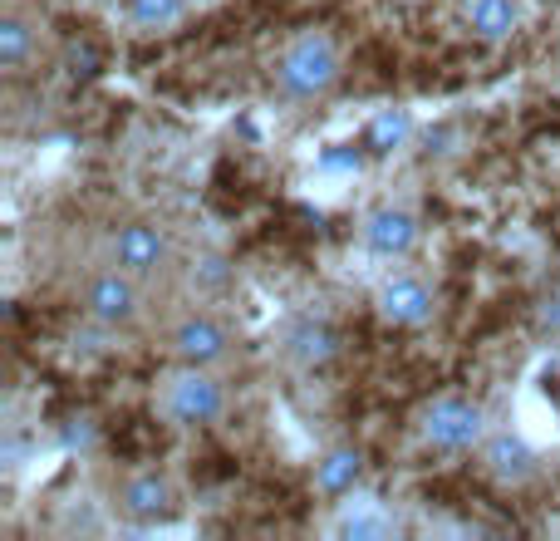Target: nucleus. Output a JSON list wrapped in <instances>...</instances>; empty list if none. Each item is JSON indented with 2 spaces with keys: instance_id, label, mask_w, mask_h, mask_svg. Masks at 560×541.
<instances>
[{
  "instance_id": "nucleus-1",
  "label": "nucleus",
  "mask_w": 560,
  "mask_h": 541,
  "mask_svg": "<svg viewBox=\"0 0 560 541\" xmlns=\"http://www.w3.org/2000/svg\"><path fill=\"white\" fill-rule=\"evenodd\" d=\"M276 84L285 99H320L339 84V45L325 30L295 35L276 60Z\"/></svg>"
},
{
  "instance_id": "nucleus-2",
  "label": "nucleus",
  "mask_w": 560,
  "mask_h": 541,
  "mask_svg": "<svg viewBox=\"0 0 560 541\" xmlns=\"http://www.w3.org/2000/svg\"><path fill=\"white\" fill-rule=\"evenodd\" d=\"M158 404H163V414H168L172 423L197 428V423H212L226 414V389L207 364H182L177 374L163 379Z\"/></svg>"
},
{
  "instance_id": "nucleus-3",
  "label": "nucleus",
  "mask_w": 560,
  "mask_h": 541,
  "mask_svg": "<svg viewBox=\"0 0 560 541\" xmlns=\"http://www.w3.org/2000/svg\"><path fill=\"white\" fill-rule=\"evenodd\" d=\"M423 438L443 453H472L487 438V414L467 399H438L423 414Z\"/></svg>"
},
{
  "instance_id": "nucleus-4",
  "label": "nucleus",
  "mask_w": 560,
  "mask_h": 541,
  "mask_svg": "<svg viewBox=\"0 0 560 541\" xmlns=\"http://www.w3.org/2000/svg\"><path fill=\"white\" fill-rule=\"evenodd\" d=\"M138 305H143V291H138V281H133V271H99L89 286H84V310L99 320V325H133L138 320Z\"/></svg>"
},
{
  "instance_id": "nucleus-5",
  "label": "nucleus",
  "mask_w": 560,
  "mask_h": 541,
  "mask_svg": "<svg viewBox=\"0 0 560 541\" xmlns=\"http://www.w3.org/2000/svg\"><path fill=\"white\" fill-rule=\"evenodd\" d=\"M379 315L389 320V325H428L433 320V291L423 286V281H413V276H393L379 286Z\"/></svg>"
},
{
  "instance_id": "nucleus-6",
  "label": "nucleus",
  "mask_w": 560,
  "mask_h": 541,
  "mask_svg": "<svg viewBox=\"0 0 560 541\" xmlns=\"http://www.w3.org/2000/svg\"><path fill=\"white\" fill-rule=\"evenodd\" d=\"M413 241H418V222H413V212H403V207H374L369 217H364V246L374 251V256H408L413 251Z\"/></svg>"
},
{
  "instance_id": "nucleus-7",
  "label": "nucleus",
  "mask_w": 560,
  "mask_h": 541,
  "mask_svg": "<svg viewBox=\"0 0 560 541\" xmlns=\"http://www.w3.org/2000/svg\"><path fill=\"white\" fill-rule=\"evenodd\" d=\"M231 350L226 330L212 315H187L177 330H172V355L182 364H217Z\"/></svg>"
},
{
  "instance_id": "nucleus-8",
  "label": "nucleus",
  "mask_w": 560,
  "mask_h": 541,
  "mask_svg": "<svg viewBox=\"0 0 560 541\" xmlns=\"http://www.w3.org/2000/svg\"><path fill=\"white\" fill-rule=\"evenodd\" d=\"M285 350L300 369H325L339 355V335L330 320H315V315H300L290 330H285Z\"/></svg>"
},
{
  "instance_id": "nucleus-9",
  "label": "nucleus",
  "mask_w": 560,
  "mask_h": 541,
  "mask_svg": "<svg viewBox=\"0 0 560 541\" xmlns=\"http://www.w3.org/2000/svg\"><path fill=\"white\" fill-rule=\"evenodd\" d=\"M118 507H123L128 517H143V522L168 517L172 512V482L163 478V473H133V478L118 487Z\"/></svg>"
},
{
  "instance_id": "nucleus-10",
  "label": "nucleus",
  "mask_w": 560,
  "mask_h": 541,
  "mask_svg": "<svg viewBox=\"0 0 560 541\" xmlns=\"http://www.w3.org/2000/svg\"><path fill=\"white\" fill-rule=\"evenodd\" d=\"M163 256H168V241H163V232H153V227H123V232L113 237V261H118L123 271H133V276L158 271Z\"/></svg>"
},
{
  "instance_id": "nucleus-11",
  "label": "nucleus",
  "mask_w": 560,
  "mask_h": 541,
  "mask_svg": "<svg viewBox=\"0 0 560 541\" xmlns=\"http://www.w3.org/2000/svg\"><path fill=\"white\" fill-rule=\"evenodd\" d=\"M482 463H487V473L497 482H511V487H521V482L536 473V453L516 438V433H497V438H487L482 443Z\"/></svg>"
},
{
  "instance_id": "nucleus-12",
  "label": "nucleus",
  "mask_w": 560,
  "mask_h": 541,
  "mask_svg": "<svg viewBox=\"0 0 560 541\" xmlns=\"http://www.w3.org/2000/svg\"><path fill=\"white\" fill-rule=\"evenodd\" d=\"M467 25H472V35H477V40L502 45V40L516 35L521 10H516V0H467Z\"/></svg>"
},
{
  "instance_id": "nucleus-13",
  "label": "nucleus",
  "mask_w": 560,
  "mask_h": 541,
  "mask_svg": "<svg viewBox=\"0 0 560 541\" xmlns=\"http://www.w3.org/2000/svg\"><path fill=\"white\" fill-rule=\"evenodd\" d=\"M359 473H364V453H359V448H330V453L315 463V487H320L325 497H344V492H354Z\"/></svg>"
},
{
  "instance_id": "nucleus-14",
  "label": "nucleus",
  "mask_w": 560,
  "mask_h": 541,
  "mask_svg": "<svg viewBox=\"0 0 560 541\" xmlns=\"http://www.w3.org/2000/svg\"><path fill=\"white\" fill-rule=\"evenodd\" d=\"M389 532H393V517L374 497H354L335 522V537H354V541H374V537H389Z\"/></svg>"
},
{
  "instance_id": "nucleus-15",
  "label": "nucleus",
  "mask_w": 560,
  "mask_h": 541,
  "mask_svg": "<svg viewBox=\"0 0 560 541\" xmlns=\"http://www.w3.org/2000/svg\"><path fill=\"white\" fill-rule=\"evenodd\" d=\"M30 20L20 15V10H5L0 15V64H5V74H15L20 64H25V55H30Z\"/></svg>"
},
{
  "instance_id": "nucleus-16",
  "label": "nucleus",
  "mask_w": 560,
  "mask_h": 541,
  "mask_svg": "<svg viewBox=\"0 0 560 541\" xmlns=\"http://www.w3.org/2000/svg\"><path fill=\"white\" fill-rule=\"evenodd\" d=\"M192 5L187 0H128V20L138 30H172Z\"/></svg>"
},
{
  "instance_id": "nucleus-17",
  "label": "nucleus",
  "mask_w": 560,
  "mask_h": 541,
  "mask_svg": "<svg viewBox=\"0 0 560 541\" xmlns=\"http://www.w3.org/2000/svg\"><path fill=\"white\" fill-rule=\"evenodd\" d=\"M408 138H413L408 109H384L379 119L369 123V148H374V153H393V148H403Z\"/></svg>"
},
{
  "instance_id": "nucleus-18",
  "label": "nucleus",
  "mask_w": 560,
  "mask_h": 541,
  "mask_svg": "<svg viewBox=\"0 0 560 541\" xmlns=\"http://www.w3.org/2000/svg\"><path fill=\"white\" fill-rule=\"evenodd\" d=\"M359 163H364L359 148H325V153H320V168H325V173H359Z\"/></svg>"
},
{
  "instance_id": "nucleus-19",
  "label": "nucleus",
  "mask_w": 560,
  "mask_h": 541,
  "mask_svg": "<svg viewBox=\"0 0 560 541\" xmlns=\"http://www.w3.org/2000/svg\"><path fill=\"white\" fill-rule=\"evenodd\" d=\"M99 443V428L89 419H69V428H64V448H94Z\"/></svg>"
},
{
  "instance_id": "nucleus-20",
  "label": "nucleus",
  "mask_w": 560,
  "mask_h": 541,
  "mask_svg": "<svg viewBox=\"0 0 560 541\" xmlns=\"http://www.w3.org/2000/svg\"><path fill=\"white\" fill-rule=\"evenodd\" d=\"M536 325H541L546 335H560V291H551L546 301L536 305Z\"/></svg>"
},
{
  "instance_id": "nucleus-21",
  "label": "nucleus",
  "mask_w": 560,
  "mask_h": 541,
  "mask_svg": "<svg viewBox=\"0 0 560 541\" xmlns=\"http://www.w3.org/2000/svg\"><path fill=\"white\" fill-rule=\"evenodd\" d=\"M192 276H202L207 286H222L226 281V261L222 256H207V261H197V271H192Z\"/></svg>"
},
{
  "instance_id": "nucleus-22",
  "label": "nucleus",
  "mask_w": 560,
  "mask_h": 541,
  "mask_svg": "<svg viewBox=\"0 0 560 541\" xmlns=\"http://www.w3.org/2000/svg\"><path fill=\"white\" fill-rule=\"evenodd\" d=\"M69 64H79L74 74H94V50H89V45H74V50H69Z\"/></svg>"
},
{
  "instance_id": "nucleus-23",
  "label": "nucleus",
  "mask_w": 560,
  "mask_h": 541,
  "mask_svg": "<svg viewBox=\"0 0 560 541\" xmlns=\"http://www.w3.org/2000/svg\"><path fill=\"white\" fill-rule=\"evenodd\" d=\"M187 5H192V10H207V5H217V0H187Z\"/></svg>"
}]
</instances>
